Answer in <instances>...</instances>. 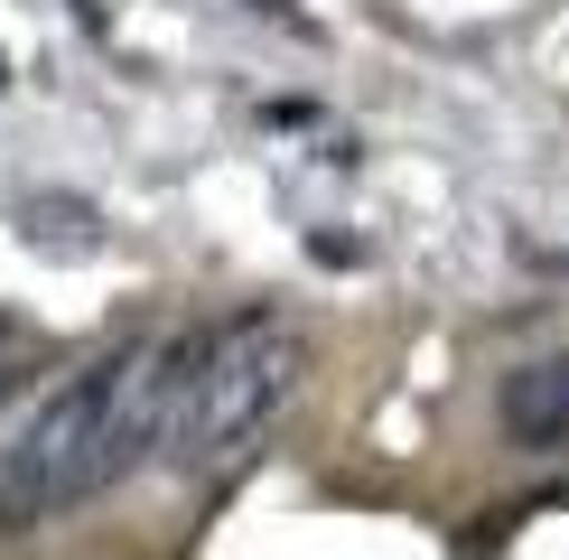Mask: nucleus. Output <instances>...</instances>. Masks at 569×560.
<instances>
[{
	"label": "nucleus",
	"instance_id": "1",
	"mask_svg": "<svg viewBox=\"0 0 569 560\" xmlns=\"http://www.w3.org/2000/svg\"><path fill=\"white\" fill-rule=\"evenodd\" d=\"M206 327H178L159 346H103L93 364H76L57 392L38 402V420L0 449V532H38L57 513H76L93 496H112L122 477H140L169 449V420L187 392Z\"/></svg>",
	"mask_w": 569,
	"mask_h": 560
},
{
	"label": "nucleus",
	"instance_id": "2",
	"mask_svg": "<svg viewBox=\"0 0 569 560\" xmlns=\"http://www.w3.org/2000/svg\"><path fill=\"white\" fill-rule=\"evenodd\" d=\"M308 383V327L290 309H233L224 327H206L197 364H187L178 420H169V458L178 477H206V467H233L252 439L290 411V392Z\"/></svg>",
	"mask_w": 569,
	"mask_h": 560
},
{
	"label": "nucleus",
	"instance_id": "3",
	"mask_svg": "<svg viewBox=\"0 0 569 560\" xmlns=\"http://www.w3.org/2000/svg\"><path fill=\"white\" fill-rule=\"evenodd\" d=\"M505 430L523 439V449H569V356L523 364L505 383Z\"/></svg>",
	"mask_w": 569,
	"mask_h": 560
},
{
	"label": "nucleus",
	"instance_id": "4",
	"mask_svg": "<svg viewBox=\"0 0 569 560\" xmlns=\"http://www.w3.org/2000/svg\"><path fill=\"white\" fill-rule=\"evenodd\" d=\"M19 243L84 262V252H103V224H93V206H76V197H29L19 206Z\"/></svg>",
	"mask_w": 569,
	"mask_h": 560
},
{
	"label": "nucleus",
	"instance_id": "5",
	"mask_svg": "<svg viewBox=\"0 0 569 560\" xmlns=\"http://www.w3.org/2000/svg\"><path fill=\"white\" fill-rule=\"evenodd\" d=\"M38 364H47V356H38V337H29L19 318H0V411L29 392V373H38Z\"/></svg>",
	"mask_w": 569,
	"mask_h": 560
}]
</instances>
